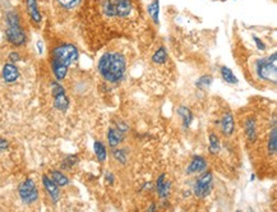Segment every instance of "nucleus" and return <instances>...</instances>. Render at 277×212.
<instances>
[{"label": "nucleus", "mask_w": 277, "mask_h": 212, "mask_svg": "<svg viewBox=\"0 0 277 212\" xmlns=\"http://www.w3.org/2000/svg\"><path fill=\"white\" fill-rule=\"evenodd\" d=\"M79 52L76 45L69 42L60 43L51 51V72L56 81L63 82L67 78L69 67L78 60Z\"/></svg>", "instance_id": "f257e3e1"}, {"label": "nucleus", "mask_w": 277, "mask_h": 212, "mask_svg": "<svg viewBox=\"0 0 277 212\" xmlns=\"http://www.w3.org/2000/svg\"><path fill=\"white\" fill-rule=\"evenodd\" d=\"M99 73L106 82L118 83L120 82L125 76L126 59L121 52L109 51L105 52L100 58L97 64Z\"/></svg>", "instance_id": "f03ea898"}, {"label": "nucleus", "mask_w": 277, "mask_h": 212, "mask_svg": "<svg viewBox=\"0 0 277 212\" xmlns=\"http://www.w3.org/2000/svg\"><path fill=\"white\" fill-rule=\"evenodd\" d=\"M5 37L6 41L14 47L25 46L27 42V34L16 10H10L5 14Z\"/></svg>", "instance_id": "7ed1b4c3"}, {"label": "nucleus", "mask_w": 277, "mask_h": 212, "mask_svg": "<svg viewBox=\"0 0 277 212\" xmlns=\"http://www.w3.org/2000/svg\"><path fill=\"white\" fill-rule=\"evenodd\" d=\"M277 54L274 52L272 55L268 58H261L256 62V73L257 77L261 81H266V82L276 83V76H277Z\"/></svg>", "instance_id": "20e7f679"}, {"label": "nucleus", "mask_w": 277, "mask_h": 212, "mask_svg": "<svg viewBox=\"0 0 277 212\" xmlns=\"http://www.w3.org/2000/svg\"><path fill=\"white\" fill-rule=\"evenodd\" d=\"M18 196L23 205L30 206V205L36 203L39 201V197H40V192H39V188L36 185V181L32 178H26L19 184Z\"/></svg>", "instance_id": "39448f33"}, {"label": "nucleus", "mask_w": 277, "mask_h": 212, "mask_svg": "<svg viewBox=\"0 0 277 212\" xmlns=\"http://www.w3.org/2000/svg\"><path fill=\"white\" fill-rule=\"evenodd\" d=\"M213 188V174L211 170H204L199 174L193 185V193L194 196L203 200L206 197L209 196V193L212 192Z\"/></svg>", "instance_id": "423d86ee"}, {"label": "nucleus", "mask_w": 277, "mask_h": 212, "mask_svg": "<svg viewBox=\"0 0 277 212\" xmlns=\"http://www.w3.org/2000/svg\"><path fill=\"white\" fill-rule=\"evenodd\" d=\"M50 88H51L54 108L58 111H60V113H65L71 106V100H69L68 95L65 92V88L56 80L50 83Z\"/></svg>", "instance_id": "0eeeda50"}, {"label": "nucleus", "mask_w": 277, "mask_h": 212, "mask_svg": "<svg viewBox=\"0 0 277 212\" xmlns=\"http://www.w3.org/2000/svg\"><path fill=\"white\" fill-rule=\"evenodd\" d=\"M41 181H42L43 189H45V192L47 193L51 202L54 203V205H56V203L59 202V200H60V196H62V194H60V187H59L49 175H46V174L42 175Z\"/></svg>", "instance_id": "6e6552de"}, {"label": "nucleus", "mask_w": 277, "mask_h": 212, "mask_svg": "<svg viewBox=\"0 0 277 212\" xmlns=\"http://www.w3.org/2000/svg\"><path fill=\"white\" fill-rule=\"evenodd\" d=\"M1 77H3L4 82L12 85V83H16L19 80L21 72L14 63H5L1 68Z\"/></svg>", "instance_id": "1a4fd4ad"}, {"label": "nucleus", "mask_w": 277, "mask_h": 212, "mask_svg": "<svg viewBox=\"0 0 277 212\" xmlns=\"http://www.w3.org/2000/svg\"><path fill=\"white\" fill-rule=\"evenodd\" d=\"M113 4H114V17L126 18L132 14V0H113Z\"/></svg>", "instance_id": "9d476101"}, {"label": "nucleus", "mask_w": 277, "mask_h": 212, "mask_svg": "<svg viewBox=\"0 0 277 212\" xmlns=\"http://www.w3.org/2000/svg\"><path fill=\"white\" fill-rule=\"evenodd\" d=\"M220 128H221L222 135H225V137H228V138L234 134L235 120H234V115H233L231 111H226V113L222 114L221 120H220Z\"/></svg>", "instance_id": "9b49d317"}, {"label": "nucleus", "mask_w": 277, "mask_h": 212, "mask_svg": "<svg viewBox=\"0 0 277 212\" xmlns=\"http://www.w3.org/2000/svg\"><path fill=\"white\" fill-rule=\"evenodd\" d=\"M207 160L203 156L200 155H196V156L192 157L191 164L187 168V174L188 175H194V174H200L202 171L207 169Z\"/></svg>", "instance_id": "f8f14e48"}, {"label": "nucleus", "mask_w": 277, "mask_h": 212, "mask_svg": "<svg viewBox=\"0 0 277 212\" xmlns=\"http://www.w3.org/2000/svg\"><path fill=\"white\" fill-rule=\"evenodd\" d=\"M170 189H171V181L167 179L166 174H161L156 180L157 196L160 197L161 200H166L170 194Z\"/></svg>", "instance_id": "ddd939ff"}, {"label": "nucleus", "mask_w": 277, "mask_h": 212, "mask_svg": "<svg viewBox=\"0 0 277 212\" xmlns=\"http://www.w3.org/2000/svg\"><path fill=\"white\" fill-rule=\"evenodd\" d=\"M26 10H27L30 19L34 22L35 25H40L42 22V14L40 12L37 0H26Z\"/></svg>", "instance_id": "4468645a"}, {"label": "nucleus", "mask_w": 277, "mask_h": 212, "mask_svg": "<svg viewBox=\"0 0 277 212\" xmlns=\"http://www.w3.org/2000/svg\"><path fill=\"white\" fill-rule=\"evenodd\" d=\"M244 134H245L246 139L252 143L257 141L258 138V132H257V123L253 118H248L244 122Z\"/></svg>", "instance_id": "2eb2a0df"}, {"label": "nucleus", "mask_w": 277, "mask_h": 212, "mask_svg": "<svg viewBox=\"0 0 277 212\" xmlns=\"http://www.w3.org/2000/svg\"><path fill=\"white\" fill-rule=\"evenodd\" d=\"M124 134L125 133L120 132L118 128H110L108 130V143L111 148L119 147L121 142L124 141Z\"/></svg>", "instance_id": "dca6fc26"}, {"label": "nucleus", "mask_w": 277, "mask_h": 212, "mask_svg": "<svg viewBox=\"0 0 277 212\" xmlns=\"http://www.w3.org/2000/svg\"><path fill=\"white\" fill-rule=\"evenodd\" d=\"M178 115L180 117L183 122V127L185 129H188L191 127L192 122H193V113L188 106H179L178 108Z\"/></svg>", "instance_id": "f3484780"}, {"label": "nucleus", "mask_w": 277, "mask_h": 212, "mask_svg": "<svg viewBox=\"0 0 277 212\" xmlns=\"http://www.w3.org/2000/svg\"><path fill=\"white\" fill-rule=\"evenodd\" d=\"M49 176L52 179V180L55 181L59 187H67V185L71 184V180H69V178L65 175L62 170H50Z\"/></svg>", "instance_id": "a211bd4d"}, {"label": "nucleus", "mask_w": 277, "mask_h": 212, "mask_svg": "<svg viewBox=\"0 0 277 212\" xmlns=\"http://www.w3.org/2000/svg\"><path fill=\"white\" fill-rule=\"evenodd\" d=\"M267 151H268V154L271 155V156L276 155V151H277V128H276V126L272 127L271 132H270V135H268Z\"/></svg>", "instance_id": "6ab92c4d"}, {"label": "nucleus", "mask_w": 277, "mask_h": 212, "mask_svg": "<svg viewBox=\"0 0 277 212\" xmlns=\"http://www.w3.org/2000/svg\"><path fill=\"white\" fill-rule=\"evenodd\" d=\"M208 151L211 155H217L221 151V142L216 133H209L208 135Z\"/></svg>", "instance_id": "aec40b11"}, {"label": "nucleus", "mask_w": 277, "mask_h": 212, "mask_svg": "<svg viewBox=\"0 0 277 212\" xmlns=\"http://www.w3.org/2000/svg\"><path fill=\"white\" fill-rule=\"evenodd\" d=\"M147 12L155 25H158L160 23V19H158V16H160V0H152L150 5H148Z\"/></svg>", "instance_id": "412c9836"}, {"label": "nucleus", "mask_w": 277, "mask_h": 212, "mask_svg": "<svg viewBox=\"0 0 277 212\" xmlns=\"http://www.w3.org/2000/svg\"><path fill=\"white\" fill-rule=\"evenodd\" d=\"M167 58H169V55H167L166 47L160 46L156 51L154 52V55H152L151 59L155 64L160 65V64H165V63L167 62Z\"/></svg>", "instance_id": "4be33fe9"}, {"label": "nucleus", "mask_w": 277, "mask_h": 212, "mask_svg": "<svg viewBox=\"0 0 277 212\" xmlns=\"http://www.w3.org/2000/svg\"><path fill=\"white\" fill-rule=\"evenodd\" d=\"M93 151H95L96 157H97V160H99L100 163H105V161H106L108 151H106V147H105V145L101 141L93 142Z\"/></svg>", "instance_id": "5701e85b"}, {"label": "nucleus", "mask_w": 277, "mask_h": 212, "mask_svg": "<svg viewBox=\"0 0 277 212\" xmlns=\"http://www.w3.org/2000/svg\"><path fill=\"white\" fill-rule=\"evenodd\" d=\"M220 72H221L222 80L225 81L226 83H229V85H237V83L239 82L237 78V76H235L234 72H233V69H230L229 67L222 65V67L220 68Z\"/></svg>", "instance_id": "b1692460"}, {"label": "nucleus", "mask_w": 277, "mask_h": 212, "mask_svg": "<svg viewBox=\"0 0 277 212\" xmlns=\"http://www.w3.org/2000/svg\"><path fill=\"white\" fill-rule=\"evenodd\" d=\"M111 155L114 157V160L118 161L120 164H125L126 160H128V154H126V150H123V148L115 147L113 148L111 151Z\"/></svg>", "instance_id": "393cba45"}, {"label": "nucleus", "mask_w": 277, "mask_h": 212, "mask_svg": "<svg viewBox=\"0 0 277 212\" xmlns=\"http://www.w3.org/2000/svg\"><path fill=\"white\" fill-rule=\"evenodd\" d=\"M212 82H213L212 76L204 74V76H202L200 78H198L197 82H196V86H197L199 89H206L212 85Z\"/></svg>", "instance_id": "a878e982"}, {"label": "nucleus", "mask_w": 277, "mask_h": 212, "mask_svg": "<svg viewBox=\"0 0 277 212\" xmlns=\"http://www.w3.org/2000/svg\"><path fill=\"white\" fill-rule=\"evenodd\" d=\"M78 161H79V159H78L77 155H69V156H67L64 160H63L62 169L63 170L72 169V168H74V166L77 165Z\"/></svg>", "instance_id": "bb28decb"}, {"label": "nucleus", "mask_w": 277, "mask_h": 212, "mask_svg": "<svg viewBox=\"0 0 277 212\" xmlns=\"http://www.w3.org/2000/svg\"><path fill=\"white\" fill-rule=\"evenodd\" d=\"M80 1L82 0H56V3L67 10H72L74 8H77L80 4Z\"/></svg>", "instance_id": "cd10ccee"}, {"label": "nucleus", "mask_w": 277, "mask_h": 212, "mask_svg": "<svg viewBox=\"0 0 277 212\" xmlns=\"http://www.w3.org/2000/svg\"><path fill=\"white\" fill-rule=\"evenodd\" d=\"M8 59H9V62L10 63H18V62H21L22 60V56H21V54H19L18 51H12V52H9V55H8Z\"/></svg>", "instance_id": "c85d7f7f"}, {"label": "nucleus", "mask_w": 277, "mask_h": 212, "mask_svg": "<svg viewBox=\"0 0 277 212\" xmlns=\"http://www.w3.org/2000/svg\"><path fill=\"white\" fill-rule=\"evenodd\" d=\"M9 141L5 138H0V154H3L5 152L8 148H9Z\"/></svg>", "instance_id": "c756f323"}, {"label": "nucleus", "mask_w": 277, "mask_h": 212, "mask_svg": "<svg viewBox=\"0 0 277 212\" xmlns=\"http://www.w3.org/2000/svg\"><path fill=\"white\" fill-rule=\"evenodd\" d=\"M253 40H254V42H256V46L258 50H262V51H265L266 50V45L265 42L261 40V39H258L257 36H253Z\"/></svg>", "instance_id": "7c9ffc66"}, {"label": "nucleus", "mask_w": 277, "mask_h": 212, "mask_svg": "<svg viewBox=\"0 0 277 212\" xmlns=\"http://www.w3.org/2000/svg\"><path fill=\"white\" fill-rule=\"evenodd\" d=\"M105 181L109 183V184H114V181H115L114 174H113L111 171H106V174H105Z\"/></svg>", "instance_id": "2f4dec72"}, {"label": "nucleus", "mask_w": 277, "mask_h": 212, "mask_svg": "<svg viewBox=\"0 0 277 212\" xmlns=\"http://www.w3.org/2000/svg\"><path fill=\"white\" fill-rule=\"evenodd\" d=\"M36 45H37V51H39V54H40V55H41V54H42V52H43V42H42V40L37 41Z\"/></svg>", "instance_id": "473e14b6"}, {"label": "nucleus", "mask_w": 277, "mask_h": 212, "mask_svg": "<svg viewBox=\"0 0 277 212\" xmlns=\"http://www.w3.org/2000/svg\"><path fill=\"white\" fill-rule=\"evenodd\" d=\"M156 209H157V207H156V205H151V206L148 207V209H147V210H148V211H155V210H156Z\"/></svg>", "instance_id": "72a5a7b5"}]
</instances>
